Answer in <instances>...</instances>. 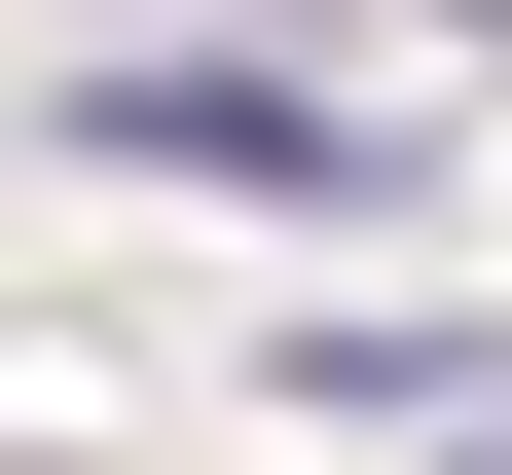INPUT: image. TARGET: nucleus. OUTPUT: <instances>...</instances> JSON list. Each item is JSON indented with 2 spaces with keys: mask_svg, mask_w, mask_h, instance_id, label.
Returning a JSON list of instances; mask_svg holds the SVG:
<instances>
[{
  "mask_svg": "<svg viewBox=\"0 0 512 475\" xmlns=\"http://www.w3.org/2000/svg\"><path fill=\"white\" fill-rule=\"evenodd\" d=\"M74 147H110V183H256V220H403V183H439V110L293 74V37L220 0V37H110V74H74Z\"/></svg>",
  "mask_w": 512,
  "mask_h": 475,
  "instance_id": "1",
  "label": "nucleus"
},
{
  "mask_svg": "<svg viewBox=\"0 0 512 475\" xmlns=\"http://www.w3.org/2000/svg\"><path fill=\"white\" fill-rule=\"evenodd\" d=\"M403 475H512V366H476V402H439V439H403Z\"/></svg>",
  "mask_w": 512,
  "mask_h": 475,
  "instance_id": "2",
  "label": "nucleus"
}]
</instances>
